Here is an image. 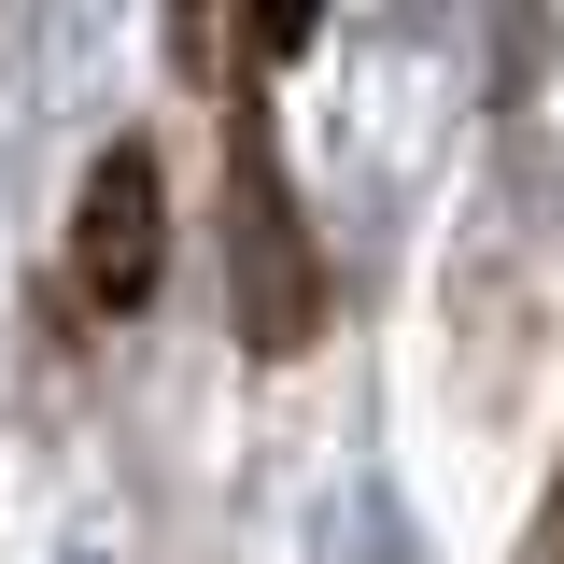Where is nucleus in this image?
Segmentation results:
<instances>
[{"label":"nucleus","mask_w":564,"mask_h":564,"mask_svg":"<svg viewBox=\"0 0 564 564\" xmlns=\"http://www.w3.org/2000/svg\"><path fill=\"white\" fill-rule=\"evenodd\" d=\"M155 254H170V226H155V155L113 141V155L85 170V212H70V282H85L99 311H141V296H155Z\"/></svg>","instance_id":"nucleus-1"},{"label":"nucleus","mask_w":564,"mask_h":564,"mask_svg":"<svg viewBox=\"0 0 564 564\" xmlns=\"http://www.w3.org/2000/svg\"><path fill=\"white\" fill-rule=\"evenodd\" d=\"M240 325H254V352L311 339V254H296V212H282L254 141H240Z\"/></svg>","instance_id":"nucleus-2"},{"label":"nucleus","mask_w":564,"mask_h":564,"mask_svg":"<svg viewBox=\"0 0 564 564\" xmlns=\"http://www.w3.org/2000/svg\"><path fill=\"white\" fill-rule=\"evenodd\" d=\"M551 551H564V522H551Z\"/></svg>","instance_id":"nucleus-3"},{"label":"nucleus","mask_w":564,"mask_h":564,"mask_svg":"<svg viewBox=\"0 0 564 564\" xmlns=\"http://www.w3.org/2000/svg\"><path fill=\"white\" fill-rule=\"evenodd\" d=\"M85 564H99V551H85Z\"/></svg>","instance_id":"nucleus-4"}]
</instances>
